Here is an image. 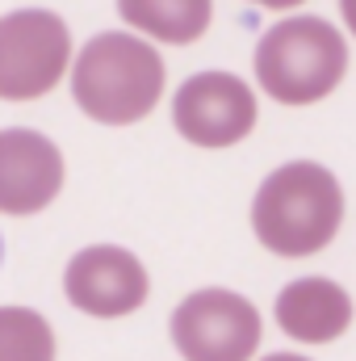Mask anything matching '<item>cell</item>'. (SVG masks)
I'll return each instance as SVG.
<instances>
[{
	"instance_id": "cell-1",
	"label": "cell",
	"mask_w": 356,
	"mask_h": 361,
	"mask_svg": "<svg viewBox=\"0 0 356 361\" xmlns=\"http://www.w3.org/2000/svg\"><path fill=\"white\" fill-rule=\"evenodd\" d=\"M344 223V189L331 169L289 160L272 169L252 197V231L272 257L298 261L323 252Z\"/></svg>"
},
{
	"instance_id": "cell-2",
	"label": "cell",
	"mask_w": 356,
	"mask_h": 361,
	"mask_svg": "<svg viewBox=\"0 0 356 361\" xmlns=\"http://www.w3.org/2000/svg\"><path fill=\"white\" fill-rule=\"evenodd\" d=\"M72 97L101 126H130L164 97V59L139 34H96L72 63Z\"/></svg>"
},
{
	"instance_id": "cell-3",
	"label": "cell",
	"mask_w": 356,
	"mask_h": 361,
	"mask_svg": "<svg viewBox=\"0 0 356 361\" xmlns=\"http://www.w3.org/2000/svg\"><path fill=\"white\" fill-rule=\"evenodd\" d=\"M348 42L323 17H285L256 42V80L281 105H314L340 89Z\"/></svg>"
},
{
	"instance_id": "cell-4",
	"label": "cell",
	"mask_w": 356,
	"mask_h": 361,
	"mask_svg": "<svg viewBox=\"0 0 356 361\" xmlns=\"http://www.w3.org/2000/svg\"><path fill=\"white\" fill-rule=\"evenodd\" d=\"M72 68V30L51 8H17L0 17V97L38 101Z\"/></svg>"
},
{
	"instance_id": "cell-5",
	"label": "cell",
	"mask_w": 356,
	"mask_h": 361,
	"mask_svg": "<svg viewBox=\"0 0 356 361\" xmlns=\"http://www.w3.org/2000/svg\"><path fill=\"white\" fill-rule=\"evenodd\" d=\"M168 332L184 361H252L265 324L256 302H248L243 294L205 286L177 302Z\"/></svg>"
},
{
	"instance_id": "cell-6",
	"label": "cell",
	"mask_w": 356,
	"mask_h": 361,
	"mask_svg": "<svg viewBox=\"0 0 356 361\" xmlns=\"http://www.w3.org/2000/svg\"><path fill=\"white\" fill-rule=\"evenodd\" d=\"M172 126L193 147H235L256 126V92L231 72H197L172 97Z\"/></svg>"
},
{
	"instance_id": "cell-7",
	"label": "cell",
	"mask_w": 356,
	"mask_h": 361,
	"mask_svg": "<svg viewBox=\"0 0 356 361\" xmlns=\"http://www.w3.org/2000/svg\"><path fill=\"white\" fill-rule=\"evenodd\" d=\"M63 294L84 315L122 319V315H134L147 302L151 277H147V265L130 248L92 244V248H80L68 261V269H63Z\"/></svg>"
},
{
	"instance_id": "cell-8",
	"label": "cell",
	"mask_w": 356,
	"mask_h": 361,
	"mask_svg": "<svg viewBox=\"0 0 356 361\" xmlns=\"http://www.w3.org/2000/svg\"><path fill=\"white\" fill-rule=\"evenodd\" d=\"M63 189V152L30 130L13 126L0 130V214L25 219L46 210Z\"/></svg>"
},
{
	"instance_id": "cell-9",
	"label": "cell",
	"mask_w": 356,
	"mask_h": 361,
	"mask_svg": "<svg viewBox=\"0 0 356 361\" xmlns=\"http://www.w3.org/2000/svg\"><path fill=\"white\" fill-rule=\"evenodd\" d=\"M276 328L302 345H331L352 328V298L331 277H298L276 294Z\"/></svg>"
},
{
	"instance_id": "cell-10",
	"label": "cell",
	"mask_w": 356,
	"mask_h": 361,
	"mask_svg": "<svg viewBox=\"0 0 356 361\" xmlns=\"http://www.w3.org/2000/svg\"><path fill=\"white\" fill-rule=\"evenodd\" d=\"M117 13L130 30H139L155 42L189 47L210 30L214 0H117Z\"/></svg>"
},
{
	"instance_id": "cell-11",
	"label": "cell",
	"mask_w": 356,
	"mask_h": 361,
	"mask_svg": "<svg viewBox=\"0 0 356 361\" xmlns=\"http://www.w3.org/2000/svg\"><path fill=\"white\" fill-rule=\"evenodd\" d=\"M0 361H55V332L30 307H0Z\"/></svg>"
},
{
	"instance_id": "cell-12",
	"label": "cell",
	"mask_w": 356,
	"mask_h": 361,
	"mask_svg": "<svg viewBox=\"0 0 356 361\" xmlns=\"http://www.w3.org/2000/svg\"><path fill=\"white\" fill-rule=\"evenodd\" d=\"M340 13H344V25H348V34L356 38V0H340Z\"/></svg>"
},
{
	"instance_id": "cell-13",
	"label": "cell",
	"mask_w": 356,
	"mask_h": 361,
	"mask_svg": "<svg viewBox=\"0 0 356 361\" xmlns=\"http://www.w3.org/2000/svg\"><path fill=\"white\" fill-rule=\"evenodd\" d=\"M252 4H260V8H298L302 0H252Z\"/></svg>"
},
{
	"instance_id": "cell-14",
	"label": "cell",
	"mask_w": 356,
	"mask_h": 361,
	"mask_svg": "<svg viewBox=\"0 0 356 361\" xmlns=\"http://www.w3.org/2000/svg\"><path fill=\"white\" fill-rule=\"evenodd\" d=\"M265 361H310V357H298V353H272V357Z\"/></svg>"
},
{
	"instance_id": "cell-15",
	"label": "cell",
	"mask_w": 356,
	"mask_h": 361,
	"mask_svg": "<svg viewBox=\"0 0 356 361\" xmlns=\"http://www.w3.org/2000/svg\"><path fill=\"white\" fill-rule=\"evenodd\" d=\"M0 261H4V240H0Z\"/></svg>"
}]
</instances>
